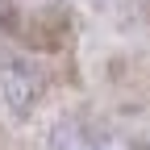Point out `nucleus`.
<instances>
[{
    "label": "nucleus",
    "mask_w": 150,
    "mask_h": 150,
    "mask_svg": "<svg viewBox=\"0 0 150 150\" xmlns=\"http://www.w3.org/2000/svg\"><path fill=\"white\" fill-rule=\"evenodd\" d=\"M50 150H104L79 121H59L50 129Z\"/></svg>",
    "instance_id": "nucleus-2"
},
{
    "label": "nucleus",
    "mask_w": 150,
    "mask_h": 150,
    "mask_svg": "<svg viewBox=\"0 0 150 150\" xmlns=\"http://www.w3.org/2000/svg\"><path fill=\"white\" fill-rule=\"evenodd\" d=\"M0 79H4V96L17 112H29L38 92H42V75H38V67L29 59H17V54H8L4 59V71H0Z\"/></svg>",
    "instance_id": "nucleus-1"
}]
</instances>
